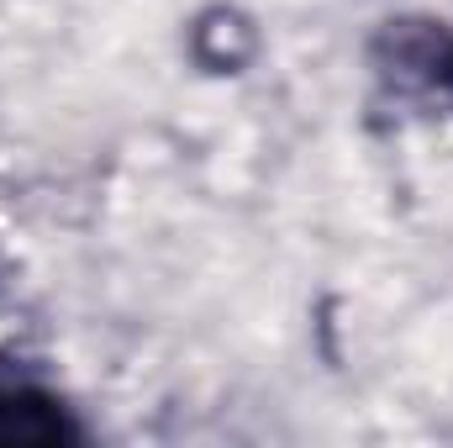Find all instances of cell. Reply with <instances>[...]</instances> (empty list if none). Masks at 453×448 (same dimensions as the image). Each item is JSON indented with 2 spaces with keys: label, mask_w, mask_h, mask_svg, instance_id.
Masks as SVG:
<instances>
[{
  "label": "cell",
  "mask_w": 453,
  "mask_h": 448,
  "mask_svg": "<svg viewBox=\"0 0 453 448\" xmlns=\"http://www.w3.org/2000/svg\"><path fill=\"white\" fill-rule=\"evenodd\" d=\"M374 69L385 85L411 96H453V27L401 16L374 37Z\"/></svg>",
  "instance_id": "cell-1"
},
{
  "label": "cell",
  "mask_w": 453,
  "mask_h": 448,
  "mask_svg": "<svg viewBox=\"0 0 453 448\" xmlns=\"http://www.w3.org/2000/svg\"><path fill=\"white\" fill-rule=\"evenodd\" d=\"M58 438H69V422H64V412H58L48 396H32V390H0V448L58 444Z\"/></svg>",
  "instance_id": "cell-2"
},
{
  "label": "cell",
  "mask_w": 453,
  "mask_h": 448,
  "mask_svg": "<svg viewBox=\"0 0 453 448\" xmlns=\"http://www.w3.org/2000/svg\"><path fill=\"white\" fill-rule=\"evenodd\" d=\"M201 53V64L211 69V74H237L248 58H253V48H258V37H253V27L237 16V11H206L201 21H196V37H190Z\"/></svg>",
  "instance_id": "cell-3"
}]
</instances>
